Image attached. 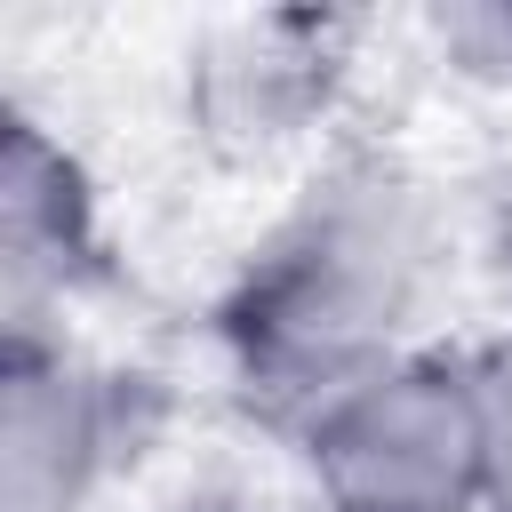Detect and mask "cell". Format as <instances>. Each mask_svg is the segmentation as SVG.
<instances>
[{"label":"cell","instance_id":"6da1fadb","mask_svg":"<svg viewBox=\"0 0 512 512\" xmlns=\"http://www.w3.org/2000/svg\"><path fill=\"white\" fill-rule=\"evenodd\" d=\"M432 272V184L376 144L328 152L216 296V360L232 400L264 432L304 440L312 416L408 352Z\"/></svg>","mask_w":512,"mask_h":512},{"label":"cell","instance_id":"7a4b0ae2","mask_svg":"<svg viewBox=\"0 0 512 512\" xmlns=\"http://www.w3.org/2000/svg\"><path fill=\"white\" fill-rule=\"evenodd\" d=\"M320 512H480V400L464 352H400L296 440Z\"/></svg>","mask_w":512,"mask_h":512},{"label":"cell","instance_id":"3957f363","mask_svg":"<svg viewBox=\"0 0 512 512\" xmlns=\"http://www.w3.org/2000/svg\"><path fill=\"white\" fill-rule=\"evenodd\" d=\"M168 392L72 336H0V512H88L160 440Z\"/></svg>","mask_w":512,"mask_h":512},{"label":"cell","instance_id":"277c9868","mask_svg":"<svg viewBox=\"0 0 512 512\" xmlns=\"http://www.w3.org/2000/svg\"><path fill=\"white\" fill-rule=\"evenodd\" d=\"M360 16L344 8H248L192 40L184 128L216 160H272L320 136L352 88Z\"/></svg>","mask_w":512,"mask_h":512},{"label":"cell","instance_id":"5b68a950","mask_svg":"<svg viewBox=\"0 0 512 512\" xmlns=\"http://www.w3.org/2000/svg\"><path fill=\"white\" fill-rule=\"evenodd\" d=\"M0 336H64L56 320L112 280L104 208L64 136L48 120H0Z\"/></svg>","mask_w":512,"mask_h":512},{"label":"cell","instance_id":"8992f818","mask_svg":"<svg viewBox=\"0 0 512 512\" xmlns=\"http://www.w3.org/2000/svg\"><path fill=\"white\" fill-rule=\"evenodd\" d=\"M424 48L448 80L512 96V0H440V8H424Z\"/></svg>","mask_w":512,"mask_h":512},{"label":"cell","instance_id":"52a82bcc","mask_svg":"<svg viewBox=\"0 0 512 512\" xmlns=\"http://www.w3.org/2000/svg\"><path fill=\"white\" fill-rule=\"evenodd\" d=\"M464 360H472V400H480V472H488V504H480V512H512V328L480 336Z\"/></svg>","mask_w":512,"mask_h":512},{"label":"cell","instance_id":"ba28073f","mask_svg":"<svg viewBox=\"0 0 512 512\" xmlns=\"http://www.w3.org/2000/svg\"><path fill=\"white\" fill-rule=\"evenodd\" d=\"M168 512H320L312 488H280L264 472H200Z\"/></svg>","mask_w":512,"mask_h":512},{"label":"cell","instance_id":"9c48e42d","mask_svg":"<svg viewBox=\"0 0 512 512\" xmlns=\"http://www.w3.org/2000/svg\"><path fill=\"white\" fill-rule=\"evenodd\" d=\"M472 232H480L488 272L512 288V152H504V160H488V176L472 184Z\"/></svg>","mask_w":512,"mask_h":512}]
</instances>
